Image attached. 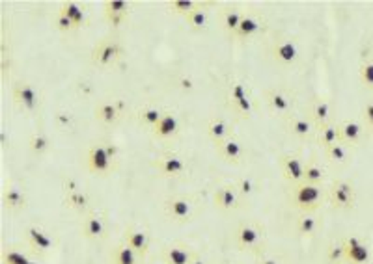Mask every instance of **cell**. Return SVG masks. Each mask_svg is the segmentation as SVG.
Returning a JSON list of instances; mask_svg holds the SVG:
<instances>
[{"mask_svg": "<svg viewBox=\"0 0 373 264\" xmlns=\"http://www.w3.org/2000/svg\"><path fill=\"white\" fill-rule=\"evenodd\" d=\"M0 263L2 264H38L29 253L17 250L14 245H4L0 251Z\"/></svg>", "mask_w": 373, "mask_h": 264, "instance_id": "8d00e7d4", "label": "cell"}, {"mask_svg": "<svg viewBox=\"0 0 373 264\" xmlns=\"http://www.w3.org/2000/svg\"><path fill=\"white\" fill-rule=\"evenodd\" d=\"M198 251L183 241H174L163 245L160 263L163 264H190Z\"/></svg>", "mask_w": 373, "mask_h": 264, "instance_id": "4fadbf2b", "label": "cell"}, {"mask_svg": "<svg viewBox=\"0 0 373 264\" xmlns=\"http://www.w3.org/2000/svg\"><path fill=\"white\" fill-rule=\"evenodd\" d=\"M11 99L21 112L29 115H38L41 112V93L32 82L21 80L14 82L11 86Z\"/></svg>", "mask_w": 373, "mask_h": 264, "instance_id": "8992f818", "label": "cell"}, {"mask_svg": "<svg viewBox=\"0 0 373 264\" xmlns=\"http://www.w3.org/2000/svg\"><path fill=\"white\" fill-rule=\"evenodd\" d=\"M121 115H123V106H121L120 101H114V99L112 101H101L93 108V117L101 125L114 127L121 120Z\"/></svg>", "mask_w": 373, "mask_h": 264, "instance_id": "484cf974", "label": "cell"}, {"mask_svg": "<svg viewBox=\"0 0 373 264\" xmlns=\"http://www.w3.org/2000/svg\"><path fill=\"white\" fill-rule=\"evenodd\" d=\"M151 168L163 179H181L189 171V164L180 153L165 151V153L157 154V159L151 160Z\"/></svg>", "mask_w": 373, "mask_h": 264, "instance_id": "ba28073f", "label": "cell"}, {"mask_svg": "<svg viewBox=\"0 0 373 264\" xmlns=\"http://www.w3.org/2000/svg\"><path fill=\"white\" fill-rule=\"evenodd\" d=\"M142 257L131 250L126 242H120L112 248L111 251V264H142Z\"/></svg>", "mask_w": 373, "mask_h": 264, "instance_id": "4dcf8cb0", "label": "cell"}, {"mask_svg": "<svg viewBox=\"0 0 373 264\" xmlns=\"http://www.w3.org/2000/svg\"><path fill=\"white\" fill-rule=\"evenodd\" d=\"M103 15L105 21L108 23V26L114 30L121 28L127 23L129 15H131V4L126 0H107L103 4Z\"/></svg>", "mask_w": 373, "mask_h": 264, "instance_id": "44dd1931", "label": "cell"}, {"mask_svg": "<svg viewBox=\"0 0 373 264\" xmlns=\"http://www.w3.org/2000/svg\"><path fill=\"white\" fill-rule=\"evenodd\" d=\"M120 149L111 138H101L88 147L86 169L96 177H108L118 169Z\"/></svg>", "mask_w": 373, "mask_h": 264, "instance_id": "6da1fadb", "label": "cell"}, {"mask_svg": "<svg viewBox=\"0 0 373 264\" xmlns=\"http://www.w3.org/2000/svg\"><path fill=\"white\" fill-rule=\"evenodd\" d=\"M306 115L314 121L317 129H321L323 125L330 123V117H332V101L327 95L314 97V101H312Z\"/></svg>", "mask_w": 373, "mask_h": 264, "instance_id": "4316f807", "label": "cell"}, {"mask_svg": "<svg viewBox=\"0 0 373 264\" xmlns=\"http://www.w3.org/2000/svg\"><path fill=\"white\" fill-rule=\"evenodd\" d=\"M185 21H187V24L194 32H205L209 28V11L205 10V4H200L196 10L190 11L185 17Z\"/></svg>", "mask_w": 373, "mask_h": 264, "instance_id": "74e56055", "label": "cell"}, {"mask_svg": "<svg viewBox=\"0 0 373 264\" xmlns=\"http://www.w3.org/2000/svg\"><path fill=\"white\" fill-rule=\"evenodd\" d=\"M242 17H245V14L239 11L237 8H224L223 14H220V24H223L224 32L228 34L230 39L235 36L237 28L241 26Z\"/></svg>", "mask_w": 373, "mask_h": 264, "instance_id": "836d02e7", "label": "cell"}, {"mask_svg": "<svg viewBox=\"0 0 373 264\" xmlns=\"http://www.w3.org/2000/svg\"><path fill=\"white\" fill-rule=\"evenodd\" d=\"M327 263H329V264H345L344 242H342V241L330 242L329 248H327Z\"/></svg>", "mask_w": 373, "mask_h": 264, "instance_id": "f6af8a7d", "label": "cell"}, {"mask_svg": "<svg viewBox=\"0 0 373 264\" xmlns=\"http://www.w3.org/2000/svg\"><path fill=\"white\" fill-rule=\"evenodd\" d=\"M327 199L336 211H353L354 205H357V188L351 181L338 179V181L330 184Z\"/></svg>", "mask_w": 373, "mask_h": 264, "instance_id": "8fae6325", "label": "cell"}, {"mask_svg": "<svg viewBox=\"0 0 373 264\" xmlns=\"http://www.w3.org/2000/svg\"><path fill=\"white\" fill-rule=\"evenodd\" d=\"M181 132V120L175 112H165L160 121L153 127L151 136L153 139H160V142H168V139L178 138Z\"/></svg>", "mask_w": 373, "mask_h": 264, "instance_id": "603a6c76", "label": "cell"}, {"mask_svg": "<svg viewBox=\"0 0 373 264\" xmlns=\"http://www.w3.org/2000/svg\"><path fill=\"white\" fill-rule=\"evenodd\" d=\"M200 4H202V2H196V0H172V2L166 4V8L174 15H183V17H187V15L196 10Z\"/></svg>", "mask_w": 373, "mask_h": 264, "instance_id": "ee69618b", "label": "cell"}, {"mask_svg": "<svg viewBox=\"0 0 373 264\" xmlns=\"http://www.w3.org/2000/svg\"><path fill=\"white\" fill-rule=\"evenodd\" d=\"M247 95H250V93H248L247 84L241 78H232L228 82V88H226V102H228V106L235 105V102L245 99Z\"/></svg>", "mask_w": 373, "mask_h": 264, "instance_id": "ab89813d", "label": "cell"}, {"mask_svg": "<svg viewBox=\"0 0 373 264\" xmlns=\"http://www.w3.org/2000/svg\"><path fill=\"white\" fill-rule=\"evenodd\" d=\"M235 188H237L239 196L242 197V201H248V199H252L254 194L257 192V184L252 177H248V175H242L235 181Z\"/></svg>", "mask_w": 373, "mask_h": 264, "instance_id": "7bdbcfd3", "label": "cell"}, {"mask_svg": "<svg viewBox=\"0 0 373 264\" xmlns=\"http://www.w3.org/2000/svg\"><path fill=\"white\" fill-rule=\"evenodd\" d=\"M26 145H29V151L34 154V157H44V154H47L48 151H51L53 142H51V136H48L44 129H36L34 132L29 136Z\"/></svg>", "mask_w": 373, "mask_h": 264, "instance_id": "f546056e", "label": "cell"}, {"mask_svg": "<svg viewBox=\"0 0 373 264\" xmlns=\"http://www.w3.org/2000/svg\"><path fill=\"white\" fill-rule=\"evenodd\" d=\"M205 132H208V138L215 144V147L223 144V142H226L230 136H233V129L230 125V121H226L224 117H218V115H213L208 121Z\"/></svg>", "mask_w": 373, "mask_h": 264, "instance_id": "83f0119b", "label": "cell"}, {"mask_svg": "<svg viewBox=\"0 0 373 264\" xmlns=\"http://www.w3.org/2000/svg\"><path fill=\"white\" fill-rule=\"evenodd\" d=\"M81 231L83 236L90 242H103L107 241L108 236V220L107 214L97 208H92L90 212H86L81 221Z\"/></svg>", "mask_w": 373, "mask_h": 264, "instance_id": "7c38bea8", "label": "cell"}, {"mask_svg": "<svg viewBox=\"0 0 373 264\" xmlns=\"http://www.w3.org/2000/svg\"><path fill=\"white\" fill-rule=\"evenodd\" d=\"M60 11H63V14L68 15L69 19H71L75 30H83V28H86L88 24H90V15H88L86 6L78 4V2H73V0L62 2V6H60Z\"/></svg>", "mask_w": 373, "mask_h": 264, "instance_id": "f1b7e54d", "label": "cell"}, {"mask_svg": "<svg viewBox=\"0 0 373 264\" xmlns=\"http://www.w3.org/2000/svg\"><path fill=\"white\" fill-rule=\"evenodd\" d=\"M360 117L366 129L369 130V134H373V101H366L360 108Z\"/></svg>", "mask_w": 373, "mask_h": 264, "instance_id": "7dc6e473", "label": "cell"}, {"mask_svg": "<svg viewBox=\"0 0 373 264\" xmlns=\"http://www.w3.org/2000/svg\"><path fill=\"white\" fill-rule=\"evenodd\" d=\"M23 235L26 244H29L30 251H32V255H36V257H48V255L56 250V245H58V241H56L47 229L38 226V223H30V226L24 229Z\"/></svg>", "mask_w": 373, "mask_h": 264, "instance_id": "9c48e42d", "label": "cell"}, {"mask_svg": "<svg viewBox=\"0 0 373 264\" xmlns=\"http://www.w3.org/2000/svg\"><path fill=\"white\" fill-rule=\"evenodd\" d=\"M278 164H280V171L282 177L286 179L290 184H297L302 183L305 179V159H302L299 153H284L280 154L278 159Z\"/></svg>", "mask_w": 373, "mask_h": 264, "instance_id": "d6986e66", "label": "cell"}, {"mask_svg": "<svg viewBox=\"0 0 373 264\" xmlns=\"http://www.w3.org/2000/svg\"><path fill=\"white\" fill-rule=\"evenodd\" d=\"M325 157L332 166H338L339 168V166H347V164L351 162V159H353V149H351L349 145L338 142V144L330 145L329 149H325Z\"/></svg>", "mask_w": 373, "mask_h": 264, "instance_id": "d6a6232c", "label": "cell"}, {"mask_svg": "<svg viewBox=\"0 0 373 264\" xmlns=\"http://www.w3.org/2000/svg\"><path fill=\"white\" fill-rule=\"evenodd\" d=\"M315 142H317V145L323 147V149H329L330 145H334V144H338V142H342V134H339V123L330 121V123L323 125L321 129H317Z\"/></svg>", "mask_w": 373, "mask_h": 264, "instance_id": "1f68e13d", "label": "cell"}, {"mask_svg": "<svg viewBox=\"0 0 373 264\" xmlns=\"http://www.w3.org/2000/svg\"><path fill=\"white\" fill-rule=\"evenodd\" d=\"M213 203L218 211L235 212L245 205L242 197L239 196L237 188L233 183H220L213 194Z\"/></svg>", "mask_w": 373, "mask_h": 264, "instance_id": "9a60e30c", "label": "cell"}, {"mask_svg": "<svg viewBox=\"0 0 373 264\" xmlns=\"http://www.w3.org/2000/svg\"><path fill=\"white\" fill-rule=\"evenodd\" d=\"M327 179V169L315 160H308L305 166V183L308 184H323Z\"/></svg>", "mask_w": 373, "mask_h": 264, "instance_id": "60d3db41", "label": "cell"}, {"mask_svg": "<svg viewBox=\"0 0 373 264\" xmlns=\"http://www.w3.org/2000/svg\"><path fill=\"white\" fill-rule=\"evenodd\" d=\"M11 69H14V54H11L10 43L6 45V38H2V43H0V78L2 82L10 78Z\"/></svg>", "mask_w": 373, "mask_h": 264, "instance_id": "f35d334b", "label": "cell"}, {"mask_svg": "<svg viewBox=\"0 0 373 264\" xmlns=\"http://www.w3.org/2000/svg\"><path fill=\"white\" fill-rule=\"evenodd\" d=\"M267 54L280 68H295L301 60V48L295 38L287 34H277L271 39V43L267 47Z\"/></svg>", "mask_w": 373, "mask_h": 264, "instance_id": "277c9868", "label": "cell"}, {"mask_svg": "<svg viewBox=\"0 0 373 264\" xmlns=\"http://www.w3.org/2000/svg\"><path fill=\"white\" fill-rule=\"evenodd\" d=\"M54 120H56V125L62 127V129H73L75 127V115L68 110H60L54 114Z\"/></svg>", "mask_w": 373, "mask_h": 264, "instance_id": "c3c4849f", "label": "cell"}, {"mask_svg": "<svg viewBox=\"0 0 373 264\" xmlns=\"http://www.w3.org/2000/svg\"><path fill=\"white\" fill-rule=\"evenodd\" d=\"M175 86H178L180 92L193 93L196 90V82H194V78L190 75H180V77L175 78Z\"/></svg>", "mask_w": 373, "mask_h": 264, "instance_id": "681fc988", "label": "cell"}, {"mask_svg": "<svg viewBox=\"0 0 373 264\" xmlns=\"http://www.w3.org/2000/svg\"><path fill=\"white\" fill-rule=\"evenodd\" d=\"M190 264H209V263H208V259H205L204 255L196 253V257H194V259L190 260Z\"/></svg>", "mask_w": 373, "mask_h": 264, "instance_id": "816d5d0a", "label": "cell"}, {"mask_svg": "<svg viewBox=\"0 0 373 264\" xmlns=\"http://www.w3.org/2000/svg\"><path fill=\"white\" fill-rule=\"evenodd\" d=\"M256 264H282L280 259L278 257H275V255H260L256 260Z\"/></svg>", "mask_w": 373, "mask_h": 264, "instance_id": "f907efd6", "label": "cell"}, {"mask_svg": "<svg viewBox=\"0 0 373 264\" xmlns=\"http://www.w3.org/2000/svg\"><path fill=\"white\" fill-rule=\"evenodd\" d=\"M121 242H126L131 250H135L136 253L140 255L142 259H145L151 248V235L144 227L129 226L126 229V233H123V241Z\"/></svg>", "mask_w": 373, "mask_h": 264, "instance_id": "cb8c5ba5", "label": "cell"}, {"mask_svg": "<svg viewBox=\"0 0 373 264\" xmlns=\"http://www.w3.org/2000/svg\"><path fill=\"white\" fill-rule=\"evenodd\" d=\"M284 127H286L287 134L299 142H312L317 136V127L308 115H291L290 120L284 121Z\"/></svg>", "mask_w": 373, "mask_h": 264, "instance_id": "e0dca14e", "label": "cell"}, {"mask_svg": "<svg viewBox=\"0 0 373 264\" xmlns=\"http://www.w3.org/2000/svg\"><path fill=\"white\" fill-rule=\"evenodd\" d=\"M233 242L237 245V250L248 251V253L260 257L267 245L265 227L256 221H241L233 231Z\"/></svg>", "mask_w": 373, "mask_h": 264, "instance_id": "3957f363", "label": "cell"}, {"mask_svg": "<svg viewBox=\"0 0 373 264\" xmlns=\"http://www.w3.org/2000/svg\"><path fill=\"white\" fill-rule=\"evenodd\" d=\"M63 203H66V207L78 212L81 216H84L86 212L92 211V197L88 196L86 190L78 186L75 181H68L66 183V188H63Z\"/></svg>", "mask_w": 373, "mask_h": 264, "instance_id": "5bb4252c", "label": "cell"}, {"mask_svg": "<svg viewBox=\"0 0 373 264\" xmlns=\"http://www.w3.org/2000/svg\"><path fill=\"white\" fill-rule=\"evenodd\" d=\"M198 203L200 199L196 196H185V194L170 196L165 199L163 211L170 221H174L178 226H185L198 214Z\"/></svg>", "mask_w": 373, "mask_h": 264, "instance_id": "5b68a950", "label": "cell"}, {"mask_svg": "<svg viewBox=\"0 0 373 264\" xmlns=\"http://www.w3.org/2000/svg\"><path fill=\"white\" fill-rule=\"evenodd\" d=\"M320 226L321 221L317 212H302V214H299L295 223L297 233L301 236H314L317 233V229H320Z\"/></svg>", "mask_w": 373, "mask_h": 264, "instance_id": "e575fe53", "label": "cell"}, {"mask_svg": "<svg viewBox=\"0 0 373 264\" xmlns=\"http://www.w3.org/2000/svg\"><path fill=\"white\" fill-rule=\"evenodd\" d=\"M163 114H165V110H160L157 106H142V108L136 110V121H138L142 127H145V129L153 130V127L159 123Z\"/></svg>", "mask_w": 373, "mask_h": 264, "instance_id": "d590c367", "label": "cell"}, {"mask_svg": "<svg viewBox=\"0 0 373 264\" xmlns=\"http://www.w3.org/2000/svg\"><path fill=\"white\" fill-rule=\"evenodd\" d=\"M263 101L267 108L280 120H290L291 115H295V97L282 88H267L263 92Z\"/></svg>", "mask_w": 373, "mask_h": 264, "instance_id": "30bf717a", "label": "cell"}, {"mask_svg": "<svg viewBox=\"0 0 373 264\" xmlns=\"http://www.w3.org/2000/svg\"><path fill=\"white\" fill-rule=\"evenodd\" d=\"M0 199H2V207L10 212H23L24 208L29 207L26 190L19 183H14V181H8L4 184L2 194H0Z\"/></svg>", "mask_w": 373, "mask_h": 264, "instance_id": "ac0fdd59", "label": "cell"}, {"mask_svg": "<svg viewBox=\"0 0 373 264\" xmlns=\"http://www.w3.org/2000/svg\"><path fill=\"white\" fill-rule=\"evenodd\" d=\"M54 26H56V30L62 32V34H71V32H75V26H73L71 19L60 10L54 15Z\"/></svg>", "mask_w": 373, "mask_h": 264, "instance_id": "bcb514c9", "label": "cell"}, {"mask_svg": "<svg viewBox=\"0 0 373 264\" xmlns=\"http://www.w3.org/2000/svg\"><path fill=\"white\" fill-rule=\"evenodd\" d=\"M325 190L323 184L297 183L290 184V205L301 212H317L325 201Z\"/></svg>", "mask_w": 373, "mask_h": 264, "instance_id": "7a4b0ae2", "label": "cell"}, {"mask_svg": "<svg viewBox=\"0 0 373 264\" xmlns=\"http://www.w3.org/2000/svg\"><path fill=\"white\" fill-rule=\"evenodd\" d=\"M217 264H233V263L230 259H220Z\"/></svg>", "mask_w": 373, "mask_h": 264, "instance_id": "f5cc1de1", "label": "cell"}, {"mask_svg": "<svg viewBox=\"0 0 373 264\" xmlns=\"http://www.w3.org/2000/svg\"><path fill=\"white\" fill-rule=\"evenodd\" d=\"M217 153L226 164H232V166H241L242 160H245V153H247V151H245V144H242V139L233 134V136H230L226 142H223L220 145H217Z\"/></svg>", "mask_w": 373, "mask_h": 264, "instance_id": "d4e9b609", "label": "cell"}, {"mask_svg": "<svg viewBox=\"0 0 373 264\" xmlns=\"http://www.w3.org/2000/svg\"><path fill=\"white\" fill-rule=\"evenodd\" d=\"M345 251V264H369L372 263V250L369 245L357 235L342 238Z\"/></svg>", "mask_w": 373, "mask_h": 264, "instance_id": "2e32d148", "label": "cell"}, {"mask_svg": "<svg viewBox=\"0 0 373 264\" xmlns=\"http://www.w3.org/2000/svg\"><path fill=\"white\" fill-rule=\"evenodd\" d=\"M359 82L364 92L373 93V58H362L359 65Z\"/></svg>", "mask_w": 373, "mask_h": 264, "instance_id": "b9f144b4", "label": "cell"}, {"mask_svg": "<svg viewBox=\"0 0 373 264\" xmlns=\"http://www.w3.org/2000/svg\"><path fill=\"white\" fill-rule=\"evenodd\" d=\"M123 53H126V48H123L120 39L116 36H108V38H103L93 47L92 63L99 69H108L120 62L121 58H123Z\"/></svg>", "mask_w": 373, "mask_h": 264, "instance_id": "52a82bcc", "label": "cell"}, {"mask_svg": "<svg viewBox=\"0 0 373 264\" xmlns=\"http://www.w3.org/2000/svg\"><path fill=\"white\" fill-rule=\"evenodd\" d=\"M267 28V21L265 17H262L260 14H245V17H242V23L241 26L237 28V32H235V36H233V41H239V43H242V41H248V39L256 38V36L263 34Z\"/></svg>", "mask_w": 373, "mask_h": 264, "instance_id": "7402d4cb", "label": "cell"}, {"mask_svg": "<svg viewBox=\"0 0 373 264\" xmlns=\"http://www.w3.org/2000/svg\"><path fill=\"white\" fill-rule=\"evenodd\" d=\"M339 134H342V144L349 145L351 149H354L368 139L369 130L366 129L362 121L344 120L339 123Z\"/></svg>", "mask_w": 373, "mask_h": 264, "instance_id": "ffe728a7", "label": "cell"}]
</instances>
